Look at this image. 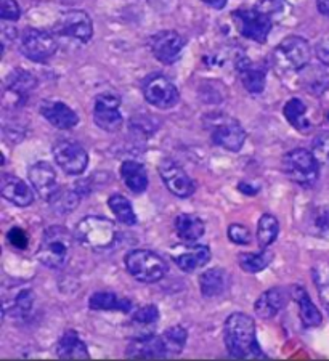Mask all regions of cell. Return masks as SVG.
<instances>
[{
    "label": "cell",
    "instance_id": "obj_5",
    "mask_svg": "<svg viewBox=\"0 0 329 361\" xmlns=\"http://www.w3.org/2000/svg\"><path fill=\"white\" fill-rule=\"evenodd\" d=\"M320 162L309 149L296 148L283 156V171L291 182L310 188L320 177Z\"/></svg>",
    "mask_w": 329,
    "mask_h": 361
},
{
    "label": "cell",
    "instance_id": "obj_39",
    "mask_svg": "<svg viewBox=\"0 0 329 361\" xmlns=\"http://www.w3.org/2000/svg\"><path fill=\"white\" fill-rule=\"evenodd\" d=\"M132 319L137 324H142V326L156 324L157 322H160V310H157V307L152 304L140 307L138 310L132 315Z\"/></svg>",
    "mask_w": 329,
    "mask_h": 361
},
{
    "label": "cell",
    "instance_id": "obj_24",
    "mask_svg": "<svg viewBox=\"0 0 329 361\" xmlns=\"http://www.w3.org/2000/svg\"><path fill=\"white\" fill-rule=\"evenodd\" d=\"M291 297L299 307V317H301L305 328H318L323 322L321 312L318 310V307L313 304V300L310 299L307 290L302 286H292Z\"/></svg>",
    "mask_w": 329,
    "mask_h": 361
},
{
    "label": "cell",
    "instance_id": "obj_3",
    "mask_svg": "<svg viewBox=\"0 0 329 361\" xmlns=\"http://www.w3.org/2000/svg\"><path fill=\"white\" fill-rule=\"evenodd\" d=\"M76 241L92 250H103L114 244L117 238V226L107 217L87 215L76 225Z\"/></svg>",
    "mask_w": 329,
    "mask_h": 361
},
{
    "label": "cell",
    "instance_id": "obj_34",
    "mask_svg": "<svg viewBox=\"0 0 329 361\" xmlns=\"http://www.w3.org/2000/svg\"><path fill=\"white\" fill-rule=\"evenodd\" d=\"M164 348H166L167 357H175L184 352L188 341V333L184 326H172V328L166 329L161 336Z\"/></svg>",
    "mask_w": 329,
    "mask_h": 361
},
{
    "label": "cell",
    "instance_id": "obj_10",
    "mask_svg": "<svg viewBox=\"0 0 329 361\" xmlns=\"http://www.w3.org/2000/svg\"><path fill=\"white\" fill-rule=\"evenodd\" d=\"M143 97L152 106L160 109H170L180 100V93L167 78L162 74H150L142 85Z\"/></svg>",
    "mask_w": 329,
    "mask_h": 361
},
{
    "label": "cell",
    "instance_id": "obj_16",
    "mask_svg": "<svg viewBox=\"0 0 329 361\" xmlns=\"http://www.w3.org/2000/svg\"><path fill=\"white\" fill-rule=\"evenodd\" d=\"M42 118L60 130L73 129L79 124V116L66 103L58 100H44L39 106Z\"/></svg>",
    "mask_w": 329,
    "mask_h": 361
},
{
    "label": "cell",
    "instance_id": "obj_43",
    "mask_svg": "<svg viewBox=\"0 0 329 361\" xmlns=\"http://www.w3.org/2000/svg\"><path fill=\"white\" fill-rule=\"evenodd\" d=\"M315 55L323 66L329 68V34L325 37H321L318 42H316Z\"/></svg>",
    "mask_w": 329,
    "mask_h": 361
},
{
    "label": "cell",
    "instance_id": "obj_30",
    "mask_svg": "<svg viewBox=\"0 0 329 361\" xmlns=\"http://www.w3.org/2000/svg\"><path fill=\"white\" fill-rule=\"evenodd\" d=\"M175 264L180 267V270H184L185 273H193L196 271L198 269H203L210 262V249L208 246H195L186 252L175 255L174 257Z\"/></svg>",
    "mask_w": 329,
    "mask_h": 361
},
{
    "label": "cell",
    "instance_id": "obj_35",
    "mask_svg": "<svg viewBox=\"0 0 329 361\" xmlns=\"http://www.w3.org/2000/svg\"><path fill=\"white\" fill-rule=\"evenodd\" d=\"M108 206L111 209V212L114 214V217L119 220L121 224L128 225V226L137 224V214H135L131 201H128L126 196L122 195L109 196Z\"/></svg>",
    "mask_w": 329,
    "mask_h": 361
},
{
    "label": "cell",
    "instance_id": "obj_7",
    "mask_svg": "<svg viewBox=\"0 0 329 361\" xmlns=\"http://www.w3.org/2000/svg\"><path fill=\"white\" fill-rule=\"evenodd\" d=\"M310 44L301 36H289L275 49L273 60L278 71L299 73L310 63Z\"/></svg>",
    "mask_w": 329,
    "mask_h": 361
},
{
    "label": "cell",
    "instance_id": "obj_2",
    "mask_svg": "<svg viewBox=\"0 0 329 361\" xmlns=\"http://www.w3.org/2000/svg\"><path fill=\"white\" fill-rule=\"evenodd\" d=\"M74 238L68 228L52 225L44 231L42 241L37 249V260L50 270H60L69 262Z\"/></svg>",
    "mask_w": 329,
    "mask_h": 361
},
{
    "label": "cell",
    "instance_id": "obj_29",
    "mask_svg": "<svg viewBox=\"0 0 329 361\" xmlns=\"http://www.w3.org/2000/svg\"><path fill=\"white\" fill-rule=\"evenodd\" d=\"M205 231V225L198 215L193 214H180L175 219V233L181 241L186 244H193L201 240Z\"/></svg>",
    "mask_w": 329,
    "mask_h": 361
},
{
    "label": "cell",
    "instance_id": "obj_36",
    "mask_svg": "<svg viewBox=\"0 0 329 361\" xmlns=\"http://www.w3.org/2000/svg\"><path fill=\"white\" fill-rule=\"evenodd\" d=\"M80 201V195L79 191L74 190H58V193L52 197L49 201L56 212L60 214H69L73 212L76 207L79 206Z\"/></svg>",
    "mask_w": 329,
    "mask_h": 361
},
{
    "label": "cell",
    "instance_id": "obj_14",
    "mask_svg": "<svg viewBox=\"0 0 329 361\" xmlns=\"http://www.w3.org/2000/svg\"><path fill=\"white\" fill-rule=\"evenodd\" d=\"M160 176L162 183L166 185V188L177 197H190L195 193L196 185L193 182V178L185 172V169L181 167L179 162L172 159H162L160 162Z\"/></svg>",
    "mask_w": 329,
    "mask_h": 361
},
{
    "label": "cell",
    "instance_id": "obj_42",
    "mask_svg": "<svg viewBox=\"0 0 329 361\" xmlns=\"http://www.w3.org/2000/svg\"><path fill=\"white\" fill-rule=\"evenodd\" d=\"M21 11L16 0H2V7H0V18L4 21H16L20 18Z\"/></svg>",
    "mask_w": 329,
    "mask_h": 361
},
{
    "label": "cell",
    "instance_id": "obj_37",
    "mask_svg": "<svg viewBox=\"0 0 329 361\" xmlns=\"http://www.w3.org/2000/svg\"><path fill=\"white\" fill-rule=\"evenodd\" d=\"M34 305V293L31 289H23L20 294L11 300V317L25 318L29 315Z\"/></svg>",
    "mask_w": 329,
    "mask_h": 361
},
{
    "label": "cell",
    "instance_id": "obj_26",
    "mask_svg": "<svg viewBox=\"0 0 329 361\" xmlns=\"http://www.w3.org/2000/svg\"><path fill=\"white\" fill-rule=\"evenodd\" d=\"M121 177L124 185L135 195L145 193L148 188V173H146L145 166L137 161L128 159L122 162Z\"/></svg>",
    "mask_w": 329,
    "mask_h": 361
},
{
    "label": "cell",
    "instance_id": "obj_33",
    "mask_svg": "<svg viewBox=\"0 0 329 361\" xmlns=\"http://www.w3.org/2000/svg\"><path fill=\"white\" fill-rule=\"evenodd\" d=\"M280 233L278 219L272 214H263L257 225V243L261 249H267L272 246Z\"/></svg>",
    "mask_w": 329,
    "mask_h": 361
},
{
    "label": "cell",
    "instance_id": "obj_44",
    "mask_svg": "<svg viewBox=\"0 0 329 361\" xmlns=\"http://www.w3.org/2000/svg\"><path fill=\"white\" fill-rule=\"evenodd\" d=\"M315 228L318 230L321 235L329 233V207H321L315 214Z\"/></svg>",
    "mask_w": 329,
    "mask_h": 361
},
{
    "label": "cell",
    "instance_id": "obj_1",
    "mask_svg": "<svg viewBox=\"0 0 329 361\" xmlns=\"http://www.w3.org/2000/svg\"><path fill=\"white\" fill-rule=\"evenodd\" d=\"M223 341L227 352L233 358L265 357L258 347L256 322L246 313H232L223 324Z\"/></svg>",
    "mask_w": 329,
    "mask_h": 361
},
{
    "label": "cell",
    "instance_id": "obj_4",
    "mask_svg": "<svg viewBox=\"0 0 329 361\" xmlns=\"http://www.w3.org/2000/svg\"><path fill=\"white\" fill-rule=\"evenodd\" d=\"M126 269L140 283H157L167 275V264L160 254L148 249H135L126 255Z\"/></svg>",
    "mask_w": 329,
    "mask_h": 361
},
{
    "label": "cell",
    "instance_id": "obj_17",
    "mask_svg": "<svg viewBox=\"0 0 329 361\" xmlns=\"http://www.w3.org/2000/svg\"><path fill=\"white\" fill-rule=\"evenodd\" d=\"M29 182L44 201H50L60 190L55 169L45 161H39L29 167Z\"/></svg>",
    "mask_w": 329,
    "mask_h": 361
},
{
    "label": "cell",
    "instance_id": "obj_20",
    "mask_svg": "<svg viewBox=\"0 0 329 361\" xmlns=\"http://www.w3.org/2000/svg\"><path fill=\"white\" fill-rule=\"evenodd\" d=\"M237 69L239 73L241 84L244 85V89L248 90L252 95H258L265 89L267 82V73L262 66L252 63L249 58H241L237 63Z\"/></svg>",
    "mask_w": 329,
    "mask_h": 361
},
{
    "label": "cell",
    "instance_id": "obj_23",
    "mask_svg": "<svg viewBox=\"0 0 329 361\" xmlns=\"http://www.w3.org/2000/svg\"><path fill=\"white\" fill-rule=\"evenodd\" d=\"M230 281L232 278L228 271L219 269V267L205 270L199 275V288H201L203 295L209 297V299L225 294L230 288Z\"/></svg>",
    "mask_w": 329,
    "mask_h": 361
},
{
    "label": "cell",
    "instance_id": "obj_31",
    "mask_svg": "<svg viewBox=\"0 0 329 361\" xmlns=\"http://www.w3.org/2000/svg\"><path fill=\"white\" fill-rule=\"evenodd\" d=\"M285 118L289 124L301 133H309L311 130V124L307 118V106L301 98H291L283 108Z\"/></svg>",
    "mask_w": 329,
    "mask_h": 361
},
{
    "label": "cell",
    "instance_id": "obj_46",
    "mask_svg": "<svg viewBox=\"0 0 329 361\" xmlns=\"http://www.w3.org/2000/svg\"><path fill=\"white\" fill-rule=\"evenodd\" d=\"M203 2L205 5H209V7L215 8V10H222L227 5L228 0H203Z\"/></svg>",
    "mask_w": 329,
    "mask_h": 361
},
{
    "label": "cell",
    "instance_id": "obj_32",
    "mask_svg": "<svg viewBox=\"0 0 329 361\" xmlns=\"http://www.w3.org/2000/svg\"><path fill=\"white\" fill-rule=\"evenodd\" d=\"M273 254L267 249H262L261 252H243L238 255V264L241 270L246 273H261L272 264Z\"/></svg>",
    "mask_w": 329,
    "mask_h": 361
},
{
    "label": "cell",
    "instance_id": "obj_27",
    "mask_svg": "<svg viewBox=\"0 0 329 361\" xmlns=\"http://www.w3.org/2000/svg\"><path fill=\"white\" fill-rule=\"evenodd\" d=\"M56 355L60 358L76 360V358H89V348L85 342L80 339V336L74 329L64 331L60 341L56 343Z\"/></svg>",
    "mask_w": 329,
    "mask_h": 361
},
{
    "label": "cell",
    "instance_id": "obj_13",
    "mask_svg": "<svg viewBox=\"0 0 329 361\" xmlns=\"http://www.w3.org/2000/svg\"><path fill=\"white\" fill-rule=\"evenodd\" d=\"M55 32L87 44L93 36V23L84 10H69L55 23Z\"/></svg>",
    "mask_w": 329,
    "mask_h": 361
},
{
    "label": "cell",
    "instance_id": "obj_22",
    "mask_svg": "<svg viewBox=\"0 0 329 361\" xmlns=\"http://www.w3.org/2000/svg\"><path fill=\"white\" fill-rule=\"evenodd\" d=\"M299 84L313 97H321L329 89V73L323 66L307 65L299 71Z\"/></svg>",
    "mask_w": 329,
    "mask_h": 361
},
{
    "label": "cell",
    "instance_id": "obj_18",
    "mask_svg": "<svg viewBox=\"0 0 329 361\" xmlns=\"http://www.w3.org/2000/svg\"><path fill=\"white\" fill-rule=\"evenodd\" d=\"M0 195L5 201H8L16 207H28L34 202V193L25 180L20 177L4 173L0 182Z\"/></svg>",
    "mask_w": 329,
    "mask_h": 361
},
{
    "label": "cell",
    "instance_id": "obj_9",
    "mask_svg": "<svg viewBox=\"0 0 329 361\" xmlns=\"http://www.w3.org/2000/svg\"><path fill=\"white\" fill-rule=\"evenodd\" d=\"M233 20L241 36L258 44L265 42L273 26L270 15L257 8L237 10L233 13Z\"/></svg>",
    "mask_w": 329,
    "mask_h": 361
},
{
    "label": "cell",
    "instance_id": "obj_28",
    "mask_svg": "<svg viewBox=\"0 0 329 361\" xmlns=\"http://www.w3.org/2000/svg\"><path fill=\"white\" fill-rule=\"evenodd\" d=\"M89 307L98 312H122L128 313L132 310V302L119 297L109 290H98L93 293L89 299Z\"/></svg>",
    "mask_w": 329,
    "mask_h": 361
},
{
    "label": "cell",
    "instance_id": "obj_40",
    "mask_svg": "<svg viewBox=\"0 0 329 361\" xmlns=\"http://www.w3.org/2000/svg\"><path fill=\"white\" fill-rule=\"evenodd\" d=\"M228 238H230L232 243L244 246V244L251 243V231L248 230V226L233 224L228 226Z\"/></svg>",
    "mask_w": 329,
    "mask_h": 361
},
{
    "label": "cell",
    "instance_id": "obj_11",
    "mask_svg": "<svg viewBox=\"0 0 329 361\" xmlns=\"http://www.w3.org/2000/svg\"><path fill=\"white\" fill-rule=\"evenodd\" d=\"M54 158L61 171L68 176H80L89 166L87 151L71 140H60L54 145Z\"/></svg>",
    "mask_w": 329,
    "mask_h": 361
},
{
    "label": "cell",
    "instance_id": "obj_8",
    "mask_svg": "<svg viewBox=\"0 0 329 361\" xmlns=\"http://www.w3.org/2000/svg\"><path fill=\"white\" fill-rule=\"evenodd\" d=\"M56 49L58 42L54 34L42 31V29L28 27L20 37L21 54L31 61L44 63L50 60L56 54Z\"/></svg>",
    "mask_w": 329,
    "mask_h": 361
},
{
    "label": "cell",
    "instance_id": "obj_38",
    "mask_svg": "<svg viewBox=\"0 0 329 361\" xmlns=\"http://www.w3.org/2000/svg\"><path fill=\"white\" fill-rule=\"evenodd\" d=\"M311 153L318 159L320 164L329 167V130L320 132L311 143Z\"/></svg>",
    "mask_w": 329,
    "mask_h": 361
},
{
    "label": "cell",
    "instance_id": "obj_21",
    "mask_svg": "<svg viewBox=\"0 0 329 361\" xmlns=\"http://www.w3.org/2000/svg\"><path fill=\"white\" fill-rule=\"evenodd\" d=\"M132 358H164L167 357L161 336L145 334L128 343L127 352Z\"/></svg>",
    "mask_w": 329,
    "mask_h": 361
},
{
    "label": "cell",
    "instance_id": "obj_15",
    "mask_svg": "<svg viewBox=\"0 0 329 361\" xmlns=\"http://www.w3.org/2000/svg\"><path fill=\"white\" fill-rule=\"evenodd\" d=\"M185 39L175 31H160L150 39V47L156 60L164 65H172L185 49Z\"/></svg>",
    "mask_w": 329,
    "mask_h": 361
},
{
    "label": "cell",
    "instance_id": "obj_6",
    "mask_svg": "<svg viewBox=\"0 0 329 361\" xmlns=\"http://www.w3.org/2000/svg\"><path fill=\"white\" fill-rule=\"evenodd\" d=\"M205 126L210 132V140L217 147L232 151V153H238L244 147L246 130L237 119L230 118V116L214 114L208 119Z\"/></svg>",
    "mask_w": 329,
    "mask_h": 361
},
{
    "label": "cell",
    "instance_id": "obj_25",
    "mask_svg": "<svg viewBox=\"0 0 329 361\" xmlns=\"http://www.w3.org/2000/svg\"><path fill=\"white\" fill-rule=\"evenodd\" d=\"M36 85H37V80L31 73L25 71V69H15L7 79L5 95L15 97V104L21 106V104L26 102L29 93L34 90V87Z\"/></svg>",
    "mask_w": 329,
    "mask_h": 361
},
{
    "label": "cell",
    "instance_id": "obj_19",
    "mask_svg": "<svg viewBox=\"0 0 329 361\" xmlns=\"http://www.w3.org/2000/svg\"><path fill=\"white\" fill-rule=\"evenodd\" d=\"M291 297V289L286 288H272L262 293L256 300L254 310L261 319H272L287 305Z\"/></svg>",
    "mask_w": 329,
    "mask_h": 361
},
{
    "label": "cell",
    "instance_id": "obj_41",
    "mask_svg": "<svg viewBox=\"0 0 329 361\" xmlns=\"http://www.w3.org/2000/svg\"><path fill=\"white\" fill-rule=\"evenodd\" d=\"M7 241L11 247L15 249H26L28 247V243H29V238H28V233L18 228V226H15V228H11L7 233Z\"/></svg>",
    "mask_w": 329,
    "mask_h": 361
},
{
    "label": "cell",
    "instance_id": "obj_45",
    "mask_svg": "<svg viewBox=\"0 0 329 361\" xmlns=\"http://www.w3.org/2000/svg\"><path fill=\"white\" fill-rule=\"evenodd\" d=\"M316 7L321 15H325L329 18V0H316Z\"/></svg>",
    "mask_w": 329,
    "mask_h": 361
},
{
    "label": "cell",
    "instance_id": "obj_12",
    "mask_svg": "<svg viewBox=\"0 0 329 361\" xmlns=\"http://www.w3.org/2000/svg\"><path fill=\"white\" fill-rule=\"evenodd\" d=\"M93 121L104 132H117L124 124L121 113V100L113 93H102L95 98L93 106Z\"/></svg>",
    "mask_w": 329,
    "mask_h": 361
}]
</instances>
